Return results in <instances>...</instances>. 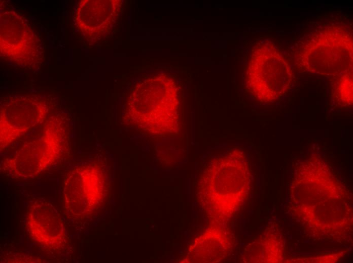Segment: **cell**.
<instances>
[{"instance_id": "obj_1", "label": "cell", "mask_w": 353, "mask_h": 263, "mask_svg": "<svg viewBox=\"0 0 353 263\" xmlns=\"http://www.w3.org/2000/svg\"><path fill=\"white\" fill-rule=\"evenodd\" d=\"M30 211L28 212V230L36 240L42 245L50 248L56 247L63 241L64 233L61 220L57 213L51 207H41L39 211L32 205Z\"/></svg>"}]
</instances>
